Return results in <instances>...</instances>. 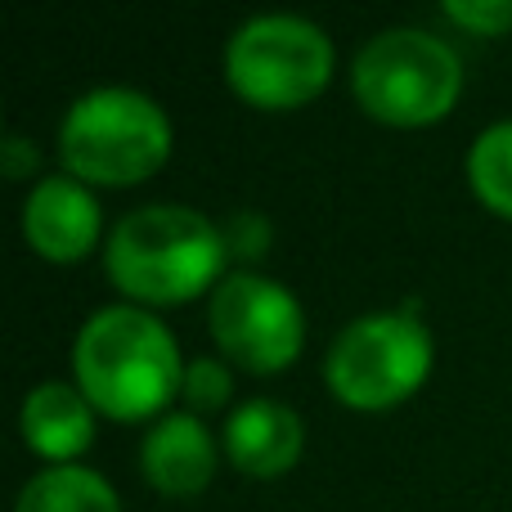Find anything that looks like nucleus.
<instances>
[{"label": "nucleus", "mask_w": 512, "mask_h": 512, "mask_svg": "<svg viewBox=\"0 0 512 512\" xmlns=\"http://www.w3.org/2000/svg\"><path fill=\"white\" fill-rule=\"evenodd\" d=\"M171 153V122L153 95L135 86H95L68 104L59 122V158L77 180L135 185Z\"/></svg>", "instance_id": "7ed1b4c3"}, {"label": "nucleus", "mask_w": 512, "mask_h": 512, "mask_svg": "<svg viewBox=\"0 0 512 512\" xmlns=\"http://www.w3.org/2000/svg\"><path fill=\"white\" fill-rule=\"evenodd\" d=\"M468 180L495 212L512 216V117L490 122L468 149Z\"/></svg>", "instance_id": "ddd939ff"}, {"label": "nucleus", "mask_w": 512, "mask_h": 512, "mask_svg": "<svg viewBox=\"0 0 512 512\" xmlns=\"http://www.w3.org/2000/svg\"><path fill=\"white\" fill-rule=\"evenodd\" d=\"M225 72L230 86L261 108L306 104L333 77V41L306 14H252L225 41Z\"/></svg>", "instance_id": "39448f33"}, {"label": "nucleus", "mask_w": 512, "mask_h": 512, "mask_svg": "<svg viewBox=\"0 0 512 512\" xmlns=\"http://www.w3.org/2000/svg\"><path fill=\"white\" fill-rule=\"evenodd\" d=\"M432 369V333L414 310H373L333 337L324 355V378L346 405L387 409L405 400Z\"/></svg>", "instance_id": "423d86ee"}, {"label": "nucleus", "mask_w": 512, "mask_h": 512, "mask_svg": "<svg viewBox=\"0 0 512 512\" xmlns=\"http://www.w3.org/2000/svg\"><path fill=\"white\" fill-rule=\"evenodd\" d=\"M225 261L221 225L185 203H144L117 216L104 265L135 301H185L216 279Z\"/></svg>", "instance_id": "f03ea898"}, {"label": "nucleus", "mask_w": 512, "mask_h": 512, "mask_svg": "<svg viewBox=\"0 0 512 512\" xmlns=\"http://www.w3.org/2000/svg\"><path fill=\"white\" fill-rule=\"evenodd\" d=\"M23 441L45 459H72L95 441L90 396L72 382H41L23 400Z\"/></svg>", "instance_id": "9b49d317"}, {"label": "nucleus", "mask_w": 512, "mask_h": 512, "mask_svg": "<svg viewBox=\"0 0 512 512\" xmlns=\"http://www.w3.org/2000/svg\"><path fill=\"white\" fill-rule=\"evenodd\" d=\"M77 387L113 418H144L176 396L180 346L158 315L131 301L99 306L72 342Z\"/></svg>", "instance_id": "f257e3e1"}, {"label": "nucleus", "mask_w": 512, "mask_h": 512, "mask_svg": "<svg viewBox=\"0 0 512 512\" xmlns=\"http://www.w3.org/2000/svg\"><path fill=\"white\" fill-rule=\"evenodd\" d=\"M207 319H212L216 346L252 373H274L292 364L306 337L301 301L292 297V288L256 270L225 274L212 288Z\"/></svg>", "instance_id": "0eeeda50"}, {"label": "nucleus", "mask_w": 512, "mask_h": 512, "mask_svg": "<svg viewBox=\"0 0 512 512\" xmlns=\"http://www.w3.org/2000/svg\"><path fill=\"white\" fill-rule=\"evenodd\" d=\"M99 198L72 171L41 176L23 198V234L50 261H77L99 239Z\"/></svg>", "instance_id": "6e6552de"}, {"label": "nucleus", "mask_w": 512, "mask_h": 512, "mask_svg": "<svg viewBox=\"0 0 512 512\" xmlns=\"http://www.w3.org/2000/svg\"><path fill=\"white\" fill-rule=\"evenodd\" d=\"M14 512H122V504H117V490L95 468L54 463L18 490Z\"/></svg>", "instance_id": "f8f14e48"}, {"label": "nucleus", "mask_w": 512, "mask_h": 512, "mask_svg": "<svg viewBox=\"0 0 512 512\" xmlns=\"http://www.w3.org/2000/svg\"><path fill=\"white\" fill-rule=\"evenodd\" d=\"M301 418L297 409L279 405V400L252 396L243 405H234V414L225 418V454L252 477H279L297 463L301 454Z\"/></svg>", "instance_id": "9d476101"}, {"label": "nucleus", "mask_w": 512, "mask_h": 512, "mask_svg": "<svg viewBox=\"0 0 512 512\" xmlns=\"http://www.w3.org/2000/svg\"><path fill=\"white\" fill-rule=\"evenodd\" d=\"M225 239V256H239V261H252L270 248V221L261 212H234L230 221L221 225Z\"/></svg>", "instance_id": "2eb2a0df"}, {"label": "nucleus", "mask_w": 512, "mask_h": 512, "mask_svg": "<svg viewBox=\"0 0 512 512\" xmlns=\"http://www.w3.org/2000/svg\"><path fill=\"white\" fill-rule=\"evenodd\" d=\"M0 153H5V176H9V180H18V176H27V171H36V144L27 140V135L9 131L5 144H0Z\"/></svg>", "instance_id": "f3484780"}, {"label": "nucleus", "mask_w": 512, "mask_h": 512, "mask_svg": "<svg viewBox=\"0 0 512 512\" xmlns=\"http://www.w3.org/2000/svg\"><path fill=\"white\" fill-rule=\"evenodd\" d=\"M180 391H185L189 409H221L234 391V378H230V369H225V360H216V355H194V360L185 364Z\"/></svg>", "instance_id": "4468645a"}, {"label": "nucleus", "mask_w": 512, "mask_h": 512, "mask_svg": "<svg viewBox=\"0 0 512 512\" xmlns=\"http://www.w3.org/2000/svg\"><path fill=\"white\" fill-rule=\"evenodd\" d=\"M463 86L454 45L423 27H382L360 45L351 63V90L373 117L396 126L436 122L450 113Z\"/></svg>", "instance_id": "20e7f679"}, {"label": "nucleus", "mask_w": 512, "mask_h": 512, "mask_svg": "<svg viewBox=\"0 0 512 512\" xmlns=\"http://www.w3.org/2000/svg\"><path fill=\"white\" fill-rule=\"evenodd\" d=\"M445 14L472 32H512V0H445Z\"/></svg>", "instance_id": "dca6fc26"}, {"label": "nucleus", "mask_w": 512, "mask_h": 512, "mask_svg": "<svg viewBox=\"0 0 512 512\" xmlns=\"http://www.w3.org/2000/svg\"><path fill=\"white\" fill-rule=\"evenodd\" d=\"M140 468L167 495H198L216 472V441L194 409H176L144 432Z\"/></svg>", "instance_id": "1a4fd4ad"}]
</instances>
